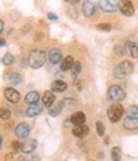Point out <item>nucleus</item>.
Wrapping results in <instances>:
<instances>
[{"instance_id":"f257e3e1","label":"nucleus","mask_w":138,"mask_h":161,"mask_svg":"<svg viewBox=\"0 0 138 161\" xmlns=\"http://www.w3.org/2000/svg\"><path fill=\"white\" fill-rule=\"evenodd\" d=\"M46 62V54L42 50H33L28 56V64L33 69L41 68Z\"/></svg>"},{"instance_id":"f03ea898","label":"nucleus","mask_w":138,"mask_h":161,"mask_svg":"<svg viewBox=\"0 0 138 161\" xmlns=\"http://www.w3.org/2000/svg\"><path fill=\"white\" fill-rule=\"evenodd\" d=\"M133 69H134L133 63H130L129 60H124V62L119 63L114 68V77L118 79H123V78L128 77L133 72Z\"/></svg>"},{"instance_id":"7ed1b4c3","label":"nucleus","mask_w":138,"mask_h":161,"mask_svg":"<svg viewBox=\"0 0 138 161\" xmlns=\"http://www.w3.org/2000/svg\"><path fill=\"white\" fill-rule=\"evenodd\" d=\"M124 114V109L120 104H113L109 109H108V118L111 123H116L119 122V120L122 119Z\"/></svg>"},{"instance_id":"20e7f679","label":"nucleus","mask_w":138,"mask_h":161,"mask_svg":"<svg viewBox=\"0 0 138 161\" xmlns=\"http://www.w3.org/2000/svg\"><path fill=\"white\" fill-rule=\"evenodd\" d=\"M108 98L110 100V101L119 103V101H122V100L125 98V91L120 86L114 85L108 90Z\"/></svg>"},{"instance_id":"39448f33","label":"nucleus","mask_w":138,"mask_h":161,"mask_svg":"<svg viewBox=\"0 0 138 161\" xmlns=\"http://www.w3.org/2000/svg\"><path fill=\"white\" fill-rule=\"evenodd\" d=\"M120 13L125 17H132L134 15V7L132 4L130 0H119V4H118Z\"/></svg>"},{"instance_id":"423d86ee","label":"nucleus","mask_w":138,"mask_h":161,"mask_svg":"<svg viewBox=\"0 0 138 161\" xmlns=\"http://www.w3.org/2000/svg\"><path fill=\"white\" fill-rule=\"evenodd\" d=\"M98 8L106 13H114L118 9L115 0H98Z\"/></svg>"},{"instance_id":"0eeeda50","label":"nucleus","mask_w":138,"mask_h":161,"mask_svg":"<svg viewBox=\"0 0 138 161\" xmlns=\"http://www.w3.org/2000/svg\"><path fill=\"white\" fill-rule=\"evenodd\" d=\"M14 133L19 139H26L28 137V134H30V125L27 123H19L15 127Z\"/></svg>"},{"instance_id":"6e6552de","label":"nucleus","mask_w":138,"mask_h":161,"mask_svg":"<svg viewBox=\"0 0 138 161\" xmlns=\"http://www.w3.org/2000/svg\"><path fill=\"white\" fill-rule=\"evenodd\" d=\"M4 96L9 103H13V104L18 103L19 100H21V95H19V92L17 90L12 88V87H8V88L4 90Z\"/></svg>"},{"instance_id":"1a4fd4ad","label":"nucleus","mask_w":138,"mask_h":161,"mask_svg":"<svg viewBox=\"0 0 138 161\" xmlns=\"http://www.w3.org/2000/svg\"><path fill=\"white\" fill-rule=\"evenodd\" d=\"M47 58H49V60H50V63H51V64H58V63H60V62H62L63 53H62L60 49L54 47V49H51V50L49 51Z\"/></svg>"},{"instance_id":"9d476101","label":"nucleus","mask_w":138,"mask_h":161,"mask_svg":"<svg viewBox=\"0 0 138 161\" xmlns=\"http://www.w3.org/2000/svg\"><path fill=\"white\" fill-rule=\"evenodd\" d=\"M72 132L73 136L77 138H85L87 134H90V128L85 124H80V125H74Z\"/></svg>"},{"instance_id":"9b49d317","label":"nucleus","mask_w":138,"mask_h":161,"mask_svg":"<svg viewBox=\"0 0 138 161\" xmlns=\"http://www.w3.org/2000/svg\"><path fill=\"white\" fill-rule=\"evenodd\" d=\"M82 12H83V15L85 17L90 18V17H92L95 14L96 5L91 2V0H86V2H83V4H82Z\"/></svg>"},{"instance_id":"f8f14e48","label":"nucleus","mask_w":138,"mask_h":161,"mask_svg":"<svg viewBox=\"0 0 138 161\" xmlns=\"http://www.w3.org/2000/svg\"><path fill=\"white\" fill-rule=\"evenodd\" d=\"M41 111H42V106L38 103H36V104H31L28 106V109L26 110V114H27V116L33 118V116H37L38 114H41Z\"/></svg>"},{"instance_id":"ddd939ff","label":"nucleus","mask_w":138,"mask_h":161,"mask_svg":"<svg viewBox=\"0 0 138 161\" xmlns=\"http://www.w3.org/2000/svg\"><path fill=\"white\" fill-rule=\"evenodd\" d=\"M86 122V115L83 111H77L72 115L70 118V123L74 125H80V124H85Z\"/></svg>"},{"instance_id":"4468645a","label":"nucleus","mask_w":138,"mask_h":161,"mask_svg":"<svg viewBox=\"0 0 138 161\" xmlns=\"http://www.w3.org/2000/svg\"><path fill=\"white\" fill-rule=\"evenodd\" d=\"M68 88V85L62 79H56L51 83V91L52 92H64Z\"/></svg>"},{"instance_id":"2eb2a0df","label":"nucleus","mask_w":138,"mask_h":161,"mask_svg":"<svg viewBox=\"0 0 138 161\" xmlns=\"http://www.w3.org/2000/svg\"><path fill=\"white\" fill-rule=\"evenodd\" d=\"M37 147V141L36 139H27L26 142L22 145V151L25 153H31L36 150Z\"/></svg>"},{"instance_id":"dca6fc26","label":"nucleus","mask_w":138,"mask_h":161,"mask_svg":"<svg viewBox=\"0 0 138 161\" xmlns=\"http://www.w3.org/2000/svg\"><path fill=\"white\" fill-rule=\"evenodd\" d=\"M63 106H64V104H63L62 101L54 103V104L49 108V114H50L51 116H58L59 114H62V111H63Z\"/></svg>"},{"instance_id":"f3484780","label":"nucleus","mask_w":138,"mask_h":161,"mask_svg":"<svg viewBox=\"0 0 138 161\" xmlns=\"http://www.w3.org/2000/svg\"><path fill=\"white\" fill-rule=\"evenodd\" d=\"M54 103H55V95L51 91L44 92V96H42V104H44V106L50 108Z\"/></svg>"},{"instance_id":"a211bd4d","label":"nucleus","mask_w":138,"mask_h":161,"mask_svg":"<svg viewBox=\"0 0 138 161\" xmlns=\"http://www.w3.org/2000/svg\"><path fill=\"white\" fill-rule=\"evenodd\" d=\"M123 125H124V128H127V129H137V128H138V118H129V116H125L124 122H123Z\"/></svg>"},{"instance_id":"6ab92c4d","label":"nucleus","mask_w":138,"mask_h":161,"mask_svg":"<svg viewBox=\"0 0 138 161\" xmlns=\"http://www.w3.org/2000/svg\"><path fill=\"white\" fill-rule=\"evenodd\" d=\"M7 79L9 80V82L12 83V85H19L22 82V75L19 74V73H17V72H9L8 73V75H7Z\"/></svg>"},{"instance_id":"aec40b11","label":"nucleus","mask_w":138,"mask_h":161,"mask_svg":"<svg viewBox=\"0 0 138 161\" xmlns=\"http://www.w3.org/2000/svg\"><path fill=\"white\" fill-rule=\"evenodd\" d=\"M38 100H40V95H38V92H36V91H31V92H28L27 95H26V97H25V101H26V104H36V103H38Z\"/></svg>"},{"instance_id":"412c9836","label":"nucleus","mask_w":138,"mask_h":161,"mask_svg":"<svg viewBox=\"0 0 138 161\" xmlns=\"http://www.w3.org/2000/svg\"><path fill=\"white\" fill-rule=\"evenodd\" d=\"M73 64H74V59L72 56H67V58L63 59V62L60 63V69L64 70V72L70 70V68L73 67Z\"/></svg>"},{"instance_id":"4be33fe9","label":"nucleus","mask_w":138,"mask_h":161,"mask_svg":"<svg viewBox=\"0 0 138 161\" xmlns=\"http://www.w3.org/2000/svg\"><path fill=\"white\" fill-rule=\"evenodd\" d=\"M125 49H127V53H129V55L132 58H134V59L138 58V46L135 45V42H132V41L127 42Z\"/></svg>"},{"instance_id":"5701e85b","label":"nucleus","mask_w":138,"mask_h":161,"mask_svg":"<svg viewBox=\"0 0 138 161\" xmlns=\"http://www.w3.org/2000/svg\"><path fill=\"white\" fill-rule=\"evenodd\" d=\"M125 116H129V118H138V106L135 105H130L125 111H124Z\"/></svg>"},{"instance_id":"b1692460","label":"nucleus","mask_w":138,"mask_h":161,"mask_svg":"<svg viewBox=\"0 0 138 161\" xmlns=\"http://www.w3.org/2000/svg\"><path fill=\"white\" fill-rule=\"evenodd\" d=\"M111 158H113V161H120L122 160V151L119 147H114L111 150Z\"/></svg>"},{"instance_id":"393cba45","label":"nucleus","mask_w":138,"mask_h":161,"mask_svg":"<svg viewBox=\"0 0 138 161\" xmlns=\"http://www.w3.org/2000/svg\"><path fill=\"white\" fill-rule=\"evenodd\" d=\"M70 70H72V75H73V77H77L78 74L81 73V70H82L81 63H80V62H74V64H73V67L70 68Z\"/></svg>"},{"instance_id":"a878e982","label":"nucleus","mask_w":138,"mask_h":161,"mask_svg":"<svg viewBox=\"0 0 138 161\" xmlns=\"http://www.w3.org/2000/svg\"><path fill=\"white\" fill-rule=\"evenodd\" d=\"M13 63H14V56H13L12 54L7 53V54L3 56V64H4V65H10V64H13Z\"/></svg>"},{"instance_id":"bb28decb","label":"nucleus","mask_w":138,"mask_h":161,"mask_svg":"<svg viewBox=\"0 0 138 161\" xmlns=\"http://www.w3.org/2000/svg\"><path fill=\"white\" fill-rule=\"evenodd\" d=\"M96 132H97V134L100 136V137L104 136V133H105V125H104L102 122H96Z\"/></svg>"},{"instance_id":"cd10ccee","label":"nucleus","mask_w":138,"mask_h":161,"mask_svg":"<svg viewBox=\"0 0 138 161\" xmlns=\"http://www.w3.org/2000/svg\"><path fill=\"white\" fill-rule=\"evenodd\" d=\"M10 116H12V113L8 109H0V119L2 120H8L10 119Z\"/></svg>"},{"instance_id":"c85d7f7f","label":"nucleus","mask_w":138,"mask_h":161,"mask_svg":"<svg viewBox=\"0 0 138 161\" xmlns=\"http://www.w3.org/2000/svg\"><path fill=\"white\" fill-rule=\"evenodd\" d=\"M114 51H115V54L116 55H119V56H123V55H125L127 54V49L124 47V46H119V45H118V46H115V49H114Z\"/></svg>"},{"instance_id":"c756f323","label":"nucleus","mask_w":138,"mask_h":161,"mask_svg":"<svg viewBox=\"0 0 138 161\" xmlns=\"http://www.w3.org/2000/svg\"><path fill=\"white\" fill-rule=\"evenodd\" d=\"M96 28L101 30V31H105V32H109L111 30V25H109V23H100V25L96 26Z\"/></svg>"},{"instance_id":"7c9ffc66","label":"nucleus","mask_w":138,"mask_h":161,"mask_svg":"<svg viewBox=\"0 0 138 161\" xmlns=\"http://www.w3.org/2000/svg\"><path fill=\"white\" fill-rule=\"evenodd\" d=\"M12 147H13L15 151H19V150H22V143H19V142H13V143H12Z\"/></svg>"},{"instance_id":"2f4dec72","label":"nucleus","mask_w":138,"mask_h":161,"mask_svg":"<svg viewBox=\"0 0 138 161\" xmlns=\"http://www.w3.org/2000/svg\"><path fill=\"white\" fill-rule=\"evenodd\" d=\"M47 18L50 19V21H58V17L55 14H52V13H49L47 14Z\"/></svg>"},{"instance_id":"473e14b6","label":"nucleus","mask_w":138,"mask_h":161,"mask_svg":"<svg viewBox=\"0 0 138 161\" xmlns=\"http://www.w3.org/2000/svg\"><path fill=\"white\" fill-rule=\"evenodd\" d=\"M65 3H68V4H70V5H74V4H77L78 2H81V0H64Z\"/></svg>"},{"instance_id":"72a5a7b5","label":"nucleus","mask_w":138,"mask_h":161,"mask_svg":"<svg viewBox=\"0 0 138 161\" xmlns=\"http://www.w3.org/2000/svg\"><path fill=\"white\" fill-rule=\"evenodd\" d=\"M3 30H4V22L2 21V19H0V33L3 32Z\"/></svg>"},{"instance_id":"f704fd0d","label":"nucleus","mask_w":138,"mask_h":161,"mask_svg":"<svg viewBox=\"0 0 138 161\" xmlns=\"http://www.w3.org/2000/svg\"><path fill=\"white\" fill-rule=\"evenodd\" d=\"M5 45V40L4 38H0V46H4Z\"/></svg>"},{"instance_id":"c9c22d12","label":"nucleus","mask_w":138,"mask_h":161,"mask_svg":"<svg viewBox=\"0 0 138 161\" xmlns=\"http://www.w3.org/2000/svg\"><path fill=\"white\" fill-rule=\"evenodd\" d=\"M2 145H3V137L0 136V148H2Z\"/></svg>"},{"instance_id":"e433bc0d","label":"nucleus","mask_w":138,"mask_h":161,"mask_svg":"<svg viewBox=\"0 0 138 161\" xmlns=\"http://www.w3.org/2000/svg\"><path fill=\"white\" fill-rule=\"evenodd\" d=\"M21 161H25V160H21Z\"/></svg>"}]
</instances>
